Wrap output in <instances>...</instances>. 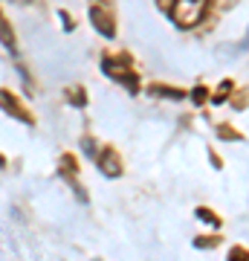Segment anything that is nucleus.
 <instances>
[{"instance_id":"obj_2","label":"nucleus","mask_w":249,"mask_h":261,"mask_svg":"<svg viewBox=\"0 0 249 261\" xmlns=\"http://www.w3.org/2000/svg\"><path fill=\"white\" fill-rule=\"evenodd\" d=\"M96 163H99V168H102L107 177H119L122 174V163L116 160L113 151H107V154H102V157H96Z\"/></svg>"},{"instance_id":"obj_3","label":"nucleus","mask_w":249,"mask_h":261,"mask_svg":"<svg viewBox=\"0 0 249 261\" xmlns=\"http://www.w3.org/2000/svg\"><path fill=\"white\" fill-rule=\"evenodd\" d=\"M93 23L102 29V35H113V15L107 9H93Z\"/></svg>"},{"instance_id":"obj_5","label":"nucleus","mask_w":249,"mask_h":261,"mask_svg":"<svg viewBox=\"0 0 249 261\" xmlns=\"http://www.w3.org/2000/svg\"><path fill=\"white\" fill-rule=\"evenodd\" d=\"M0 35H3V44H6V47H15V41H12V29H9V23L3 27V18H0Z\"/></svg>"},{"instance_id":"obj_1","label":"nucleus","mask_w":249,"mask_h":261,"mask_svg":"<svg viewBox=\"0 0 249 261\" xmlns=\"http://www.w3.org/2000/svg\"><path fill=\"white\" fill-rule=\"evenodd\" d=\"M206 12V0H174L171 3V15L180 27H191L203 18Z\"/></svg>"},{"instance_id":"obj_4","label":"nucleus","mask_w":249,"mask_h":261,"mask_svg":"<svg viewBox=\"0 0 249 261\" xmlns=\"http://www.w3.org/2000/svg\"><path fill=\"white\" fill-rule=\"evenodd\" d=\"M0 102H3V105H9V108H6V111H9V113H15V116H18V119H23V122H32V116H29V113L18 111L20 105L15 102V99H12L9 93H0Z\"/></svg>"},{"instance_id":"obj_6","label":"nucleus","mask_w":249,"mask_h":261,"mask_svg":"<svg viewBox=\"0 0 249 261\" xmlns=\"http://www.w3.org/2000/svg\"><path fill=\"white\" fill-rule=\"evenodd\" d=\"M197 218H203V221H209V226H217L220 221H217V215H212L209 209H197Z\"/></svg>"}]
</instances>
